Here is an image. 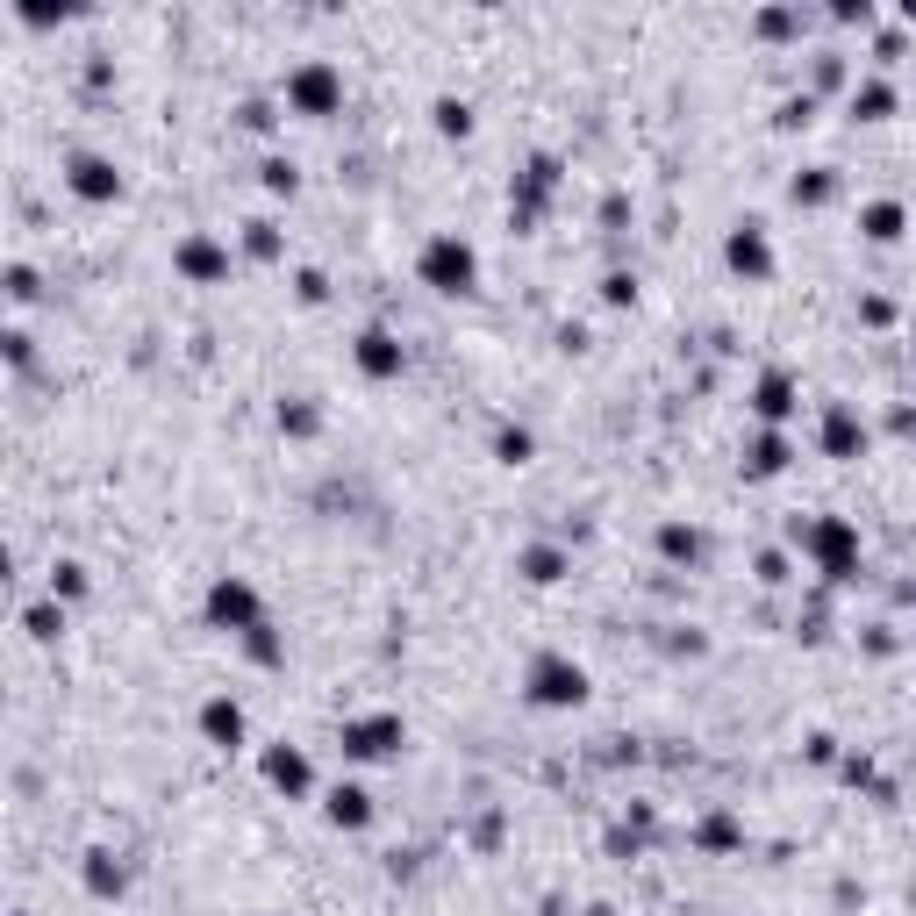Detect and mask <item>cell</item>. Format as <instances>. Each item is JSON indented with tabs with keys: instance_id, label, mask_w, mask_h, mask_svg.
I'll list each match as a JSON object with an SVG mask.
<instances>
[{
	"instance_id": "1",
	"label": "cell",
	"mask_w": 916,
	"mask_h": 916,
	"mask_svg": "<svg viewBox=\"0 0 916 916\" xmlns=\"http://www.w3.org/2000/svg\"><path fill=\"white\" fill-rule=\"evenodd\" d=\"M788 537L810 552V566L824 573V580H852V573H859V530H852L845 516H802Z\"/></svg>"
},
{
	"instance_id": "2",
	"label": "cell",
	"mask_w": 916,
	"mask_h": 916,
	"mask_svg": "<svg viewBox=\"0 0 916 916\" xmlns=\"http://www.w3.org/2000/svg\"><path fill=\"white\" fill-rule=\"evenodd\" d=\"M415 273H423V287H437V294H473V287H480V251H473L459 229H437V237L423 243Z\"/></svg>"
},
{
	"instance_id": "3",
	"label": "cell",
	"mask_w": 916,
	"mask_h": 916,
	"mask_svg": "<svg viewBox=\"0 0 916 916\" xmlns=\"http://www.w3.org/2000/svg\"><path fill=\"white\" fill-rule=\"evenodd\" d=\"M530 702L537 710H580L588 702V666L580 658H566V652H544V658H530Z\"/></svg>"
},
{
	"instance_id": "4",
	"label": "cell",
	"mask_w": 916,
	"mask_h": 916,
	"mask_svg": "<svg viewBox=\"0 0 916 916\" xmlns=\"http://www.w3.org/2000/svg\"><path fill=\"white\" fill-rule=\"evenodd\" d=\"M287 108L294 115H337L344 108V72L329 65V58H301L287 72Z\"/></svg>"
},
{
	"instance_id": "5",
	"label": "cell",
	"mask_w": 916,
	"mask_h": 916,
	"mask_svg": "<svg viewBox=\"0 0 916 916\" xmlns=\"http://www.w3.org/2000/svg\"><path fill=\"white\" fill-rule=\"evenodd\" d=\"M208 623H215V630H237V638L265 630V602H259V588H251L243 573H223V580L208 588Z\"/></svg>"
},
{
	"instance_id": "6",
	"label": "cell",
	"mask_w": 916,
	"mask_h": 916,
	"mask_svg": "<svg viewBox=\"0 0 916 916\" xmlns=\"http://www.w3.org/2000/svg\"><path fill=\"white\" fill-rule=\"evenodd\" d=\"M401 716L394 710H380V716H351L344 730H337V744H344V760H394L401 752Z\"/></svg>"
},
{
	"instance_id": "7",
	"label": "cell",
	"mask_w": 916,
	"mask_h": 916,
	"mask_svg": "<svg viewBox=\"0 0 916 916\" xmlns=\"http://www.w3.org/2000/svg\"><path fill=\"white\" fill-rule=\"evenodd\" d=\"M559 193V158L552 151H537L530 165H523V179H516V193H509V223H537L544 215V201Z\"/></svg>"
},
{
	"instance_id": "8",
	"label": "cell",
	"mask_w": 916,
	"mask_h": 916,
	"mask_svg": "<svg viewBox=\"0 0 916 916\" xmlns=\"http://www.w3.org/2000/svg\"><path fill=\"white\" fill-rule=\"evenodd\" d=\"M65 187L79 193V201L101 208V201H115V193H122V173H115V158H101V151H72L65 158Z\"/></svg>"
},
{
	"instance_id": "9",
	"label": "cell",
	"mask_w": 916,
	"mask_h": 916,
	"mask_svg": "<svg viewBox=\"0 0 916 916\" xmlns=\"http://www.w3.org/2000/svg\"><path fill=\"white\" fill-rule=\"evenodd\" d=\"M173 265L193 279V287H215V279H229V243L223 237H179V251H173Z\"/></svg>"
},
{
	"instance_id": "10",
	"label": "cell",
	"mask_w": 916,
	"mask_h": 916,
	"mask_svg": "<svg viewBox=\"0 0 916 916\" xmlns=\"http://www.w3.org/2000/svg\"><path fill=\"white\" fill-rule=\"evenodd\" d=\"M724 265H730L738 279H766V273H774V243H766V223H738V229H730Z\"/></svg>"
},
{
	"instance_id": "11",
	"label": "cell",
	"mask_w": 916,
	"mask_h": 916,
	"mask_svg": "<svg viewBox=\"0 0 916 916\" xmlns=\"http://www.w3.org/2000/svg\"><path fill=\"white\" fill-rule=\"evenodd\" d=\"M824 451H830V459H859V451H866V423H859L852 401H830V409H824Z\"/></svg>"
},
{
	"instance_id": "12",
	"label": "cell",
	"mask_w": 916,
	"mask_h": 916,
	"mask_svg": "<svg viewBox=\"0 0 916 916\" xmlns=\"http://www.w3.org/2000/svg\"><path fill=\"white\" fill-rule=\"evenodd\" d=\"M201 738L223 744V752L243 744V702H237V694H208V702H201Z\"/></svg>"
},
{
	"instance_id": "13",
	"label": "cell",
	"mask_w": 916,
	"mask_h": 916,
	"mask_svg": "<svg viewBox=\"0 0 916 916\" xmlns=\"http://www.w3.org/2000/svg\"><path fill=\"white\" fill-rule=\"evenodd\" d=\"M265 780H273L279 795H309V788H315V766H309L301 744H273V752H265Z\"/></svg>"
},
{
	"instance_id": "14",
	"label": "cell",
	"mask_w": 916,
	"mask_h": 916,
	"mask_svg": "<svg viewBox=\"0 0 916 916\" xmlns=\"http://www.w3.org/2000/svg\"><path fill=\"white\" fill-rule=\"evenodd\" d=\"M351 359H359L365 380H394V373H401V337H394V329H365Z\"/></svg>"
},
{
	"instance_id": "15",
	"label": "cell",
	"mask_w": 916,
	"mask_h": 916,
	"mask_svg": "<svg viewBox=\"0 0 916 916\" xmlns=\"http://www.w3.org/2000/svg\"><path fill=\"white\" fill-rule=\"evenodd\" d=\"M752 415H760L766 430H780V423L795 415V380H788V373H766V380L752 387Z\"/></svg>"
},
{
	"instance_id": "16",
	"label": "cell",
	"mask_w": 916,
	"mask_h": 916,
	"mask_svg": "<svg viewBox=\"0 0 916 916\" xmlns=\"http://www.w3.org/2000/svg\"><path fill=\"white\" fill-rule=\"evenodd\" d=\"M323 810H329V824H337V830H365V824H373V795H365L359 780H337Z\"/></svg>"
},
{
	"instance_id": "17",
	"label": "cell",
	"mask_w": 916,
	"mask_h": 916,
	"mask_svg": "<svg viewBox=\"0 0 916 916\" xmlns=\"http://www.w3.org/2000/svg\"><path fill=\"white\" fill-rule=\"evenodd\" d=\"M788 459H795V451H788V437H780V430H760V437H752V451H744V473H752V480H774V473H788Z\"/></svg>"
},
{
	"instance_id": "18",
	"label": "cell",
	"mask_w": 916,
	"mask_h": 916,
	"mask_svg": "<svg viewBox=\"0 0 916 916\" xmlns=\"http://www.w3.org/2000/svg\"><path fill=\"white\" fill-rule=\"evenodd\" d=\"M852 115H859V122L895 115V87H888L881 72H874V79H852Z\"/></svg>"
},
{
	"instance_id": "19",
	"label": "cell",
	"mask_w": 916,
	"mask_h": 916,
	"mask_svg": "<svg viewBox=\"0 0 916 916\" xmlns=\"http://www.w3.org/2000/svg\"><path fill=\"white\" fill-rule=\"evenodd\" d=\"M516 566H523V580H537V588H552V580H566V573H573V559L559 552V544H530V552H523Z\"/></svg>"
},
{
	"instance_id": "20",
	"label": "cell",
	"mask_w": 916,
	"mask_h": 916,
	"mask_svg": "<svg viewBox=\"0 0 916 916\" xmlns=\"http://www.w3.org/2000/svg\"><path fill=\"white\" fill-rule=\"evenodd\" d=\"M902 223H909V215H902V201H866V208H859V229H866L874 243H895Z\"/></svg>"
},
{
	"instance_id": "21",
	"label": "cell",
	"mask_w": 916,
	"mask_h": 916,
	"mask_svg": "<svg viewBox=\"0 0 916 916\" xmlns=\"http://www.w3.org/2000/svg\"><path fill=\"white\" fill-rule=\"evenodd\" d=\"M788 193H795L802 208H824L830 193H838V173H830V165H810V173H795V179H788Z\"/></svg>"
},
{
	"instance_id": "22",
	"label": "cell",
	"mask_w": 916,
	"mask_h": 916,
	"mask_svg": "<svg viewBox=\"0 0 916 916\" xmlns=\"http://www.w3.org/2000/svg\"><path fill=\"white\" fill-rule=\"evenodd\" d=\"M79 874H87V888H93V895H122V881H129L115 852H87V866H79Z\"/></svg>"
},
{
	"instance_id": "23",
	"label": "cell",
	"mask_w": 916,
	"mask_h": 916,
	"mask_svg": "<svg viewBox=\"0 0 916 916\" xmlns=\"http://www.w3.org/2000/svg\"><path fill=\"white\" fill-rule=\"evenodd\" d=\"M437 137H473V101H459V93H437Z\"/></svg>"
},
{
	"instance_id": "24",
	"label": "cell",
	"mask_w": 916,
	"mask_h": 916,
	"mask_svg": "<svg viewBox=\"0 0 916 916\" xmlns=\"http://www.w3.org/2000/svg\"><path fill=\"white\" fill-rule=\"evenodd\" d=\"M658 552L694 566V559H702V530H694V523H666V530H658Z\"/></svg>"
},
{
	"instance_id": "25",
	"label": "cell",
	"mask_w": 916,
	"mask_h": 916,
	"mask_svg": "<svg viewBox=\"0 0 916 916\" xmlns=\"http://www.w3.org/2000/svg\"><path fill=\"white\" fill-rule=\"evenodd\" d=\"M752 29L766 43H788V36H802V8H766V15H752Z\"/></svg>"
},
{
	"instance_id": "26",
	"label": "cell",
	"mask_w": 916,
	"mask_h": 916,
	"mask_svg": "<svg viewBox=\"0 0 916 916\" xmlns=\"http://www.w3.org/2000/svg\"><path fill=\"white\" fill-rule=\"evenodd\" d=\"M530 451H537V437L523 430V423H502V430H494V459H502V466H523Z\"/></svg>"
},
{
	"instance_id": "27",
	"label": "cell",
	"mask_w": 916,
	"mask_h": 916,
	"mask_svg": "<svg viewBox=\"0 0 916 916\" xmlns=\"http://www.w3.org/2000/svg\"><path fill=\"white\" fill-rule=\"evenodd\" d=\"M22 623H29V638L51 644L58 630H65V608H58V602H29V608H22Z\"/></svg>"
},
{
	"instance_id": "28",
	"label": "cell",
	"mask_w": 916,
	"mask_h": 916,
	"mask_svg": "<svg viewBox=\"0 0 916 916\" xmlns=\"http://www.w3.org/2000/svg\"><path fill=\"white\" fill-rule=\"evenodd\" d=\"M830 87H845V58H838V51H816V65H810V93H830Z\"/></svg>"
},
{
	"instance_id": "29",
	"label": "cell",
	"mask_w": 916,
	"mask_h": 916,
	"mask_svg": "<svg viewBox=\"0 0 916 916\" xmlns=\"http://www.w3.org/2000/svg\"><path fill=\"white\" fill-rule=\"evenodd\" d=\"M259 179H265V193H294V187H301L294 158H265V165H259Z\"/></svg>"
},
{
	"instance_id": "30",
	"label": "cell",
	"mask_w": 916,
	"mask_h": 916,
	"mask_svg": "<svg viewBox=\"0 0 916 916\" xmlns=\"http://www.w3.org/2000/svg\"><path fill=\"white\" fill-rule=\"evenodd\" d=\"M243 251H251V259H279V229L265 223V215H259V223H243Z\"/></svg>"
},
{
	"instance_id": "31",
	"label": "cell",
	"mask_w": 916,
	"mask_h": 916,
	"mask_svg": "<svg viewBox=\"0 0 916 916\" xmlns=\"http://www.w3.org/2000/svg\"><path fill=\"white\" fill-rule=\"evenodd\" d=\"M58 594H87V566H79V559H58L51 566V602Z\"/></svg>"
},
{
	"instance_id": "32",
	"label": "cell",
	"mask_w": 916,
	"mask_h": 916,
	"mask_svg": "<svg viewBox=\"0 0 916 916\" xmlns=\"http://www.w3.org/2000/svg\"><path fill=\"white\" fill-rule=\"evenodd\" d=\"M816 122V93H788L780 101V129H810Z\"/></svg>"
},
{
	"instance_id": "33",
	"label": "cell",
	"mask_w": 916,
	"mask_h": 916,
	"mask_svg": "<svg viewBox=\"0 0 916 916\" xmlns=\"http://www.w3.org/2000/svg\"><path fill=\"white\" fill-rule=\"evenodd\" d=\"M279 430H287V437H315V409H309V401H287V409H279Z\"/></svg>"
},
{
	"instance_id": "34",
	"label": "cell",
	"mask_w": 916,
	"mask_h": 916,
	"mask_svg": "<svg viewBox=\"0 0 916 916\" xmlns=\"http://www.w3.org/2000/svg\"><path fill=\"white\" fill-rule=\"evenodd\" d=\"M694 838H702L710 852H730V845H738V824H730V816H710V824L694 830Z\"/></svg>"
},
{
	"instance_id": "35",
	"label": "cell",
	"mask_w": 916,
	"mask_h": 916,
	"mask_svg": "<svg viewBox=\"0 0 916 916\" xmlns=\"http://www.w3.org/2000/svg\"><path fill=\"white\" fill-rule=\"evenodd\" d=\"M251 658H259V666H279V638H273V623H265V630H251Z\"/></svg>"
},
{
	"instance_id": "36",
	"label": "cell",
	"mask_w": 916,
	"mask_h": 916,
	"mask_svg": "<svg viewBox=\"0 0 916 916\" xmlns=\"http://www.w3.org/2000/svg\"><path fill=\"white\" fill-rule=\"evenodd\" d=\"M602 301H616V309H623V301H638V279H630V273H608L602 279Z\"/></svg>"
},
{
	"instance_id": "37",
	"label": "cell",
	"mask_w": 916,
	"mask_h": 916,
	"mask_svg": "<svg viewBox=\"0 0 916 916\" xmlns=\"http://www.w3.org/2000/svg\"><path fill=\"white\" fill-rule=\"evenodd\" d=\"M237 122H243V129H273L279 115H273V101H243V108H237Z\"/></svg>"
},
{
	"instance_id": "38",
	"label": "cell",
	"mask_w": 916,
	"mask_h": 916,
	"mask_svg": "<svg viewBox=\"0 0 916 916\" xmlns=\"http://www.w3.org/2000/svg\"><path fill=\"white\" fill-rule=\"evenodd\" d=\"M8 301H36V273H29V265H8Z\"/></svg>"
},
{
	"instance_id": "39",
	"label": "cell",
	"mask_w": 916,
	"mask_h": 916,
	"mask_svg": "<svg viewBox=\"0 0 916 916\" xmlns=\"http://www.w3.org/2000/svg\"><path fill=\"white\" fill-rule=\"evenodd\" d=\"M830 22H845V29L859 22V29H866V22H874V8H866V0H838V8H830Z\"/></svg>"
},
{
	"instance_id": "40",
	"label": "cell",
	"mask_w": 916,
	"mask_h": 916,
	"mask_svg": "<svg viewBox=\"0 0 916 916\" xmlns=\"http://www.w3.org/2000/svg\"><path fill=\"white\" fill-rule=\"evenodd\" d=\"M760 580L780 588V580H788V552H760Z\"/></svg>"
},
{
	"instance_id": "41",
	"label": "cell",
	"mask_w": 916,
	"mask_h": 916,
	"mask_svg": "<svg viewBox=\"0 0 916 916\" xmlns=\"http://www.w3.org/2000/svg\"><path fill=\"white\" fill-rule=\"evenodd\" d=\"M294 294H301V301H323L329 279H323V273H294Z\"/></svg>"
},
{
	"instance_id": "42",
	"label": "cell",
	"mask_w": 916,
	"mask_h": 916,
	"mask_svg": "<svg viewBox=\"0 0 916 916\" xmlns=\"http://www.w3.org/2000/svg\"><path fill=\"white\" fill-rule=\"evenodd\" d=\"M8 359H15V365H29V359H36V344L22 337V329H8Z\"/></svg>"
},
{
	"instance_id": "43",
	"label": "cell",
	"mask_w": 916,
	"mask_h": 916,
	"mask_svg": "<svg viewBox=\"0 0 916 916\" xmlns=\"http://www.w3.org/2000/svg\"><path fill=\"white\" fill-rule=\"evenodd\" d=\"M874 58H881V65H895V58H902V29H888L881 43H874Z\"/></svg>"
},
{
	"instance_id": "44",
	"label": "cell",
	"mask_w": 916,
	"mask_h": 916,
	"mask_svg": "<svg viewBox=\"0 0 916 916\" xmlns=\"http://www.w3.org/2000/svg\"><path fill=\"white\" fill-rule=\"evenodd\" d=\"M902 22H909V29H916V0H902Z\"/></svg>"
},
{
	"instance_id": "45",
	"label": "cell",
	"mask_w": 916,
	"mask_h": 916,
	"mask_svg": "<svg viewBox=\"0 0 916 916\" xmlns=\"http://www.w3.org/2000/svg\"><path fill=\"white\" fill-rule=\"evenodd\" d=\"M902 594H909V602H916V580H909V588H902Z\"/></svg>"
}]
</instances>
